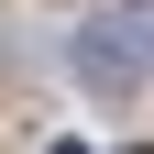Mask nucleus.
<instances>
[{
  "instance_id": "f257e3e1",
  "label": "nucleus",
  "mask_w": 154,
  "mask_h": 154,
  "mask_svg": "<svg viewBox=\"0 0 154 154\" xmlns=\"http://www.w3.org/2000/svg\"><path fill=\"white\" fill-rule=\"evenodd\" d=\"M77 77H88V88H143V77H154V11L88 22V33H77Z\"/></svg>"
},
{
  "instance_id": "f03ea898",
  "label": "nucleus",
  "mask_w": 154,
  "mask_h": 154,
  "mask_svg": "<svg viewBox=\"0 0 154 154\" xmlns=\"http://www.w3.org/2000/svg\"><path fill=\"white\" fill-rule=\"evenodd\" d=\"M55 154H88V143H55Z\"/></svg>"
}]
</instances>
